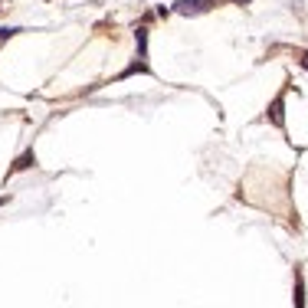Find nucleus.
Listing matches in <instances>:
<instances>
[{
	"instance_id": "obj_1",
	"label": "nucleus",
	"mask_w": 308,
	"mask_h": 308,
	"mask_svg": "<svg viewBox=\"0 0 308 308\" xmlns=\"http://www.w3.org/2000/svg\"><path fill=\"white\" fill-rule=\"evenodd\" d=\"M210 7H217V0H177L174 10L184 13V17H197V13H207Z\"/></svg>"
},
{
	"instance_id": "obj_2",
	"label": "nucleus",
	"mask_w": 308,
	"mask_h": 308,
	"mask_svg": "<svg viewBox=\"0 0 308 308\" xmlns=\"http://www.w3.org/2000/svg\"><path fill=\"white\" fill-rule=\"evenodd\" d=\"M286 95H275L272 99V105H269V111H265V118L272 121L275 128H282V132H286Z\"/></svg>"
},
{
	"instance_id": "obj_3",
	"label": "nucleus",
	"mask_w": 308,
	"mask_h": 308,
	"mask_svg": "<svg viewBox=\"0 0 308 308\" xmlns=\"http://www.w3.org/2000/svg\"><path fill=\"white\" fill-rule=\"evenodd\" d=\"M36 164V154L33 151H23L20 157H17V161H13V167L10 171H7V174H20V171H30V167Z\"/></svg>"
},
{
	"instance_id": "obj_4",
	"label": "nucleus",
	"mask_w": 308,
	"mask_h": 308,
	"mask_svg": "<svg viewBox=\"0 0 308 308\" xmlns=\"http://www.w3.org/2000/svg\"><path fill=\"white\" fill-rule=\"evenodd\" d=\"M295 308H305V279H302V265H295Z\"/></svg>"
},
{
	"instance_id": "obj_5",
	"label": "nucleus",
	"mask_w": 308,
	"mask_h": 308,
	"mask_svg": "<svg viewBox=\"0 0 308 308\" xmlns=\"http://www.w3.org/2000/svg\"><path fill=\"white\" fill-rule=\"evenodd\" d=\"M134 43H138V59H148V30L144 26L134 30Z\"/></svg>"
},
{
	"instance_id": "obj_6",
	"label": "nucleus",
	"mask_w": 308,
	"mask_h": 308,
	"mask_svg": "<svg viewBox=\"0 0 308 308\" xmlns=\"http://www.w3.org/2000/svg\"><path fill=\"white\" fill-rule=\"evenodd\" d=\"M17 33H20L17 26H0V40H7V36H17Z\"/></svg>"
},
{
	"instance_id": "obj_7",
	"label": "nucleus",
	"mask_w": 308,
	"mask_h": 308,
	"mask_svg": "<svg viewBox=\"0 0 308 308\" xmlns=\"http://www.w3.org/2000/svg\"><path fill=\"white\" fill-rule=\"evenodd\" d=\"M298 63H302V69H308V53H302V56H298Z\"/></svg>"
},
{
	"instance_id": "obj_8",
	"label": "nucleus",
	"mask_w": 308,
	"mask_h": 308,
	"mask_svg": "<svg viewBox=\"0 0 308 308\" xmlns=\"http://www.w3.org/2000/svg\"><path fill=\"white\" fill-rule=\"evenodd\" d=\"M233 3H253V0H233Z\"/></svg>"
},
{
	"instance_id": "obj_9",
	"label": "nucleus",
	"mask_w": 308,
	"mask_h": 308,
	"mask_svg": "<svg viewBox=\"0 0 308 308\" xmlns=\"http://www.w3.org/2000/svg\"><path fill=\"white\" fill-rule=\"evenodd\" d=\"M3 203H7V197H0V207H3Z\"/></svg>"
},
{
	"instance_id": "obj_10",
	"label": "nucleus",
	"mask_w": 308,
	"mask_h": 308,
	"mask_svg": "<svg viewBox=\"0 0 308 308\" xmlns=\"http://www.w3.org/2000/svg\"><path fill=\"white\" fill-rule=\"evenodd\" d=\"M0 3H7V0H0Z\"/></svg>"
}]
</instances>
